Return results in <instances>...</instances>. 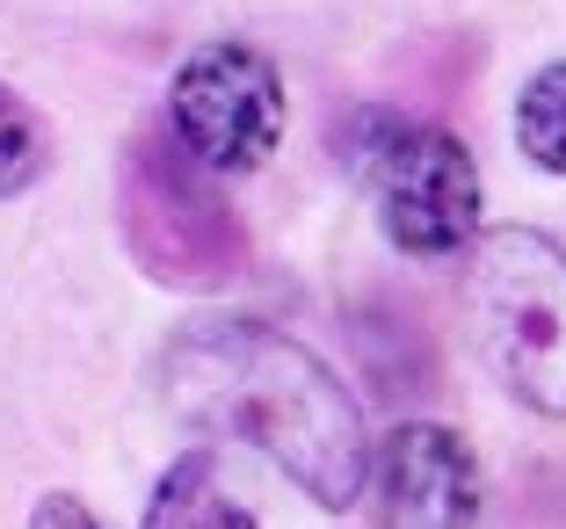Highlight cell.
Instances as JSON below:
<instances>
[{"label":"cell","instance_id":"cell-1","mask_svg":"<svg viewBox=\"0 0 566 529\" xmlns=\"http://www.w3.org/2000/svg\"><path fill=\"white\" fill-rule=\"evenodd\" d=\"M167 406L197 435H233L262 449L313 508L342 515L364 500L370 435L349 384L305 341L262 319H189L167 341Z\"/></svg>","mask_w":566,"mask_h":529},{"label":"cell","instance_id":"cell-2","mask_svg":"<svg viewBox=\"0 0 566 529\" xmlns=\"http://www.w3.org/2000/svg\"><path fill=\"white\" fill-rule=\"evenodd\" d=\"M465 327L480 363L531 414L566 421V247L531 225H494L465 247Z\"/></svg>","mask_w":566,"mask_h":529},{"label":"cell","instance_id":"cell-3","mask_svg":"<svg viewBox=\"0 0 566 529\" xmlns=\"http://www.w3.org/2000/svg\"><path fill=\"white\" fill-rule=\"evenodd\" d=\"M342 146H349L356 174H364L370 203H378L385 240L400 254H415V262H450V254H465L472 240H480L486 189H480L472 152L450 131L364 109L349 131H342Z\"/></svg>","mask_w":566,"mask_h":529},{"label":"cell","instance_id":"cell-4","mask_svg":"<svg viewBox=\"0 0 566 529\" xmlns=\"http://www.w3.org/2000/svg\"><path fill=\"white\" fill-rule=\"evenodd\" d=\"M167 131L182 138V152L218 182L254 174L283 146V73L240 36H211L175 66Z\"/></svg>","mask_w":566,"mask_h":529},{"label":"cell","instance_id":"cell-5","mask_svg":"<svg viewBox=\"0 0 566 529\" xmlns=\"http://www.w3.org/2000/svg\"><path fill=\"white\" fill-rule=\"evenodd\" d=\"M218 174H203L182 152V138H146L132 160V247L167 283H218L240 268V225L218 203Z\"/></svg>","mask_w":566,"mask_h":529},{"label":"cell","instance_id":"cell-6","mask_svg":"<svg viewBox=\"0 0 566 529\" xmlns=\"http://www.w3.org/2000/svg\"><path fill=\"white\" fill-rule=\"evenodd\" d=\"M385 529H480V464L465 435L407 421L378 443Z\"/></svg>","mask_w":566,"mask_h":529},{"label":"cell","instance_id":"cell-7","mask_svg":"<svg viewBox=\"0 0 566 529\" xmlns=\"http://www.w3.org/2000/svg\"><path fill=\"white\" fill-rule=\"evenodd\" d=\"M146 529H262L254 508L233 494V486L218 479V457L211 449H189L160 472L146 500Z\"/></svg>","mask_w":566,"mask_h":529},{"label":"cell","instance_id":"cell-8","mask_svg":"<svg viewBox=\"0 0 566 529\" xmlns=\"http://www.w3.org/2000/svg\"><path fill=\"white\" fill-rule=\"evenodd\" d=\"M516 146L531 152L545 174H566V59L545 66L516 95Z\"/></svg>","mask_w":566,"mask_h":529},{"label":"cell","instance_id":"cell-9","mask_svg":"<svg viewBox=\"0 0 566 529\" xmlns=\"http://www.w3.org/2000/svg\"><path fill=\"white\" fill-rule=\"evenodd\" d=\"M36 174H44V124L0 87V197H22Z\"/></svg>","mask_w":566,"mask_h":529},{"label":"cell","instance_id":"cell-10","mask_svg":"<svg viewBox=\"0 0 566 529\" xmlns=\"http://www.w3.org/2000/svg\"><path fill=\"white\" fill-rule=\"evenodd\" d=\"M30 529H102L95 515H87V500H73V494H44L30 508Z\"/></svg>","mask_w":566,"mask_h":529}]
</instances>
